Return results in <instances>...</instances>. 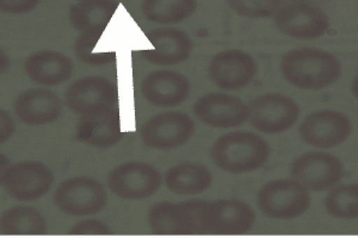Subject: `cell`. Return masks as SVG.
Segmentation results:
<instances>
[{
	"instance_id": "6da1fadb",
	"label": "cell",
	"mask_w": 358,
	"mask_h": 238,
	"mask_svg": "<svg viewBox=\"0 0 358 238\" xmlns=\"http://www.w3.org/2000/svg\"><path fill=\"white\" fill-rule=\"evenodd\" d=\"M280 70L290 86L302 91H320L334 85L342 77V62L334 54L314 48L289 50L281 57Z\"/></svg>"
},
{
	"instance_id": "7a4b0ae2",
	"label": "cell",
	"mask_w": 358,
	"mask_h": 238,
	"mask_svg": "<svg viewBox=\"0 0 358 238\" xmlns=\"http://www.w3.org/2000/svg\"><path fill=\"white\" fill-rule=\"evenodd\" d=\"M271 155L265 138L250 131H234L217 138L210 156L216 167L229 174L253 173L261 170Z\"/></svg>"
},
{
	"instance_id": "3957f363",
	"label": "cell",
	"mask_w": 358,
	"mask_h": 238,
	"mask_svg": "<svg viewBox=\"0 0 358 238\" xmlns=\"http://www.w3.org/2000/svg\"><path fill=\"white\" fill-rule=\"evenodd\" d=\"M310 191L295 179H275L262 186L257 206L262 214L273 221H292L310 210Z\"/></svg>"
},
{
	"instance_id": "277c9868",
	"label": "cell",
	"mask_w": 358,
	"mask_h": 238,
	"mask_svg": "<svg viewBox=\"0 0 358 238\" xmlns=\"http://www.w3.org/2000/svg\"><path fill=\"white\" fill-rule=\"evenodd\" d=\"M197 222L201 234L243 235L256 224V212L248 202L238 199L200 200Z\"/></svg>"
},
{
	"instance_id": "5b68a950",
	"label": "cell",
	"mask_w": 358,
	"mask_h": 238,
	"mask_svg": "<svg viewBox=\"0 0 358 238\" xmlns=\"http://www.w3.org/2000/svg\"><path fill=\"white\" fill-rule=\"evenodd\" d=\"M250 126L265 135H282L296 126L301 107L281 93H265L250 104Z\"/></svg>"
},
{
	"instance_id": "8992f818",
	"label": "cell",
	"mask_w": 358,
	"mask_h": 238,
	"mask_svg": "<svg viewBox=\"0 0 358 238\" xmlns=\"http://www.w3.org/2000/svg\"><path fill=\"white\" fill-rule=\"evenodd\" d=\"M53 202L57 210L72 217L94 216L104 210L108 194L104 186L91 177L66 179L54 191Z\"/></svg>"
},
{
	"instance_id": "52a82bcc",
	"label": "cell",
	"mask_w": 358,
	"mask_h": 238,
	"mask_svg": "<svg viewBox=\"0 0 358 238\" xmlns=\"http://www.w3.org/2000/svg\"><path fill=\"white\" fill-rule=\"evenodd\" d=\"M106 184L118 198L136 202L155 195L162 187L163 178L151 163L129 161L111 170Z\"/></svg>"
},
{
	"instance_id": "ba28073f",
	"label": "cell",
	"mask_w": 358,
	"mask_h": 238,
	"mask_svg": "<svg viewBox=\"0 0 358 238\" xmlns=\"http://www.w3.org/2000/svg\"><path fill=\"white\" fill-rule=\"evenodd\" d=\"M352 121L337 110H317L310 113L299 126L303 143L315 149H334L345 143L352 133Z\"/></svg>"
},
{
	"instance_id": "9c48e42d",
	"label": "cell",
	"mask_w": 358,
	"mask_h": 238,
	"mask_svg": "<svg viewBox=\"0 0 358 238\" xmlns=\"http://www.w3.org/2000/svg\"><path fill=\"white\" fill-rule=\"evenodd\" d=\"M195 131V121L189 114L167 111L148 118L138 133L145 146L167 151L187 144Z\"/></svg>"
},
{
	"instance_id": "30bf717a",
	"label": "cell",
	"mask_w": 358,
	"mask_h": 238,
	"mask_svg": "<svg viewBox=\"0 0 358 238\" xmlns=\"http://www.w3.org/2000/svg\"><path fill=\"white\" fill-rule=\"evenodd\" d=\"M344 174L343 162L322 150L302 154L290 167V178L295 179L313 193L330 191L342 181Z\"/></svg>"
},
{
	"instance_id": "8fae6325",
	"label": "cell",
	"mask_w": 358,
	"mask_h": 238,
	"mask_svg": "<svg viewBox=\"0 0 358 238\" xmlns=\"http://www.w3.org/2000/svg\"><path fill=\"white\" fill-rule=\"evenodd\" d=\"M273 23L285 36L303 40L320 38L331 25L322 8L305 1L281 5L273 16Z\"/></svg>"
},
{
	"instance_id": "7c38bea8",
	"label": "cell",
	"mask_w": 358,
	"mask_h": 238,
	"mask_svg": "<svg viewBox=\"0 0 358 238\" xmlns=\"http://www.w3.org/2000/svg\"><path fill=\"white\" fill-rule=\"evenodd\" d=\"M54 184V174L45 163L21 161L1 173V185L18 202H36L43 198Z\"/></svg>"
},
{
	"instance_id": "4fadbf2b",
	"label": "cell",
	"mask_w": 358,
	"mask_h": 238,
	"mask_svg": "<svg viewBox=\"0 0 358 238\" xmlns=\"http://www.w3.org/2000/svg\"><path fill=\"white\" fill-rule=\"evenodd\" d=\"M258 73L256 59L241 49H226L209 61L208 75L224 91H238L250 85Z\"/></svg>"
},
{
	"instance_id": "5bb4252c",
	"label": "cell",
	"mask_w": 358,
	"mask_h": 238,
	"mask_svg": "<svg viewBox=\"0 0 358 238\" xmlns=\"http://www.w3.org/2000/svg\"><path fill=\"white\" fill-rule=\"evenodd\" d=\"M192 110L201 123L215 129L239 128L250 118L248 104L227 93L204 94L195 101Z\"/></svg>"
},
{
	"instance_id": "9a60e30c",
	"label": "cell",
	"mask_w": 358,
	"mask_h": 238,
	"mask_svg": "<svg viewBox=\"0 0 358 238\" xmlns=\"http://www.w3.org/2000/svg\"><path fill=\"white\" fill-rule=\"evenodd\" d=\"M117 101V86L97 75L74 81L65 92L66 105L78 116L115 107Z\"/></svg>"
},
{
	"instance_id": "2e32d148",
	"label": "cell",
	"mask_w": 358,
	"mask_h": 238,
	"mask_svg": "<svg viewBox=\"0 0 358 238\" xmlns=\"http://www.w3.org/2000/svg\"><path fill=\"white\" fill-rule=\"evenodd\" d=\"M200 200L158 202L147 214V223L152 232L159 236H187L201 234L197 222V207Z\"/></svg>"
},
{
	"instance_id": "e0dca14e",
	"label": "cell",
	"mask_w": 358,
	"mask_h": 238,
	"mask_svg": "<svg viewBox=\"0 0 358 238\" xmlns=\"http://www.w3.org/2000/svg\"><path fill=\"white\" fill-rule=\"evenodd\" d=\"M62 98L43 87L25 89L13 101V112L25 126H48L62 117Z\"/></svg>"
},
{
	"instance_id": "ac0fdd59",
	"label": "cell",
	"mask_w": 358,
	"mask_h": 238,
	"mask_svg": "<svg viewBox=\"0 0 358 238\" xmlns=\"http://www.w3.org/2000/svg\"><path fill=\"white\" fill-rule=\"evenodd\" d=\"M78 141L94 148H110L122 140V121L116 107L79 116L76 129Z\"/></svg>"
},
{
	"instance_id": "d6986e66",
	"label": "cell",
	"mask_w": 358,
	"mask_h": 238,
	"mask_svg": "<svg viewBox=\"0 0 358 238\" xmlns=\"http://www.w3.org/2000/svg\"><path fill=\"white\" fill-rule=\"evenodd\" d=\"M152 49L143 50V59L153 65L176 66L192 57L194 42L187 33L176 28H159L146 35Z\"/></svg>"
},
{
	"instance_id": "ffe728a7",
	"label": "cell",
	"mask_w": 358,
	"mask_h": 238,
	"mask_svg": "<svg viewBox=\"0 0 358 238\" xmlns=\"http://www.w3.org/2000/svg\"><path fill=\"white\" fill-rule=\"evenodd\" d=\"M140 89L143 97L151 105L175 107L187 101L192 85L183 74L169 69H160L146 75Z\"/></svg>"
},
{
	"instance_id": "44dd1931",
	"label": "cell",
	"mask_w": 358,
	"mask_h": 238,
	"mask_svg": "<svg viewBox=\"0 0 358 238\" xmlns=\"http://www.w3.org/2000/svg\"><path fill=\"white\" fill-rule=\"evenodd\" d=\"M24 69L29 79L37 85L59 86L72 77L74 64L66 54L45 49L29 55Z\"/></svg>"
},
{
	"instance_id": "7402d4cb",
	"label": "cell",
	"mask_w": 358,
	"mask_h": 238,
	"mask_svg": "<svg viewBox=\"0 0 358 238\" xmlns=\"http://www.w3.org/2000/svg\"><path fill=\"white\" fill-rule=\"evenodd\" d=\"M117 8L116 0H77L69 8V22L79 34L106 31Z\"/></svg>"
},
{
	"instance_id": "603a6c76",
	"label": "cell",
	"mask_w": 358,
	"mask_h": 238,
	"mask_svg": "<svg viewBox=\"0 0 358 238\" xmlns=\"http://www.w3.org/2000/svg\"><path fill=\"white\" fill-rule=\"evenodd\" d=\"M167 190L179 195H196L209 190L213 174L208 167L194 162H180L164 175Z\"/></svg>"
},
{
	"instance_id": "cb8c5ba5",
	"label": "cell",
	"mask_w": 358,
	"mask_h": 238,
	"mask_svg": "<svg viewBox=\"0 0 358 238\" xmlns=\"http://www.w3.org/2000/svg\"><path fill=\"white\" fill-rule=\"evenodd\" d=\"M47 229L43 214L33 206H13L0 217V234L3 236H41L47 234Z\"/></svg>"
},
{
	"instance_id": "d4e9b609",
	"label": "cell",
	"mask_w": 358,
	"mask_h": 238,
	"mask_svg": "<svg viewBox=\"0 0 358 238\" xmlns=\"http://www.w3.org/2000/svg\"><path fill=\"white\" fill-rule=\"evenodd\" d=\"M141 13L155 24H179L196 13L197 0H141Z\"/></svg>"
},
{
	"instance_id": "484cf974",
	"label": "cell",
	"mask_w": 358,
	"mask_h": 238,
	"mask_svg": "<svg viewBox=\"0 0 358 238\" xmlns=\"http://www.w3.org/2000/svg\"><path fill=\"white\" fill-rule=\"evenodd\" d=\"M106 31H86L78 35L74 53L90 66H104L116 60V50L104 37Z\"/></svg>"
},
{
	"instance_id": "4316f807",
	"label": "cell",
	"mask_w": 358,
	"mask_h": 238,
	"mask_svg": "<svg viewBox=\"0 0 358 238\" xmlns=\"http://www.w3.org/2000/svg\"><path fill=\"white\" fill-rule=\"evenodd\" d=\"M324 206L331 217L341 221L358 219V184H344L332 187L324 199Z\"/></svg>"
},
{
	"instance_id": "83f0119b",
	"label": "cell",
	"mask_w": 358,
	"mask_h": 238,
	"mask_svg": "<svg viewBox=\"0 0 358 238\" xmlns=\"http://www.w3.org/2000/svg\"><path fill=\"white\" fill-rule=\"evenodd\" d=\"M238 16L248 20H266L275 16L282 0H227Z\"/></svg>"
},
{
	"instance_id": "f1b7e54d",
	"label": "cell",
	"mask_w": 358,
	"mask_h": 238,
	"mask_svg": "<svg viewBox=\"0 0 358 238\" xmlns=\"http://www.w3.org/2000/svg\"><path fill=\"white\" fill-rule=\"evenodd\" d=\"M69 235L72 236H109L114 235L110 226L106 225L101 221L86 219L74 224L69 230Z\"/></svg>"
},
{
	"instance_id": "f546056e",
	"label": "cell",
	"mask_w": 358,
	"mask_h": 238,
	"mask_svg": "<svg viewBox=\"0 0 358 238\" xmlns=\"http://www.w3.org/2000/svg\"><path fill=\"white\" fill-rule=\"evenodd\" d=\"M41 0H0V11L5 15H25L36 10Z\"/></svg>"
},
{
	"instance_id": "4dcf8cb0",
	"label": "cell",
	"mask_w": 358,
	"mask_h": 238,
	"mask_svg": "<svg viewBox=\"0 0 358 238\" xmlns=\"http://www.w3.org/2000/svg\"><path fill=\"white\" fill-rule=\"evenodd\" d=\"M16 131V124L8 112L0 111V143L8 142Z\"/></svg>"
},
{
	"instance_id": "1f68e13d",
	"label": "cell",
	"mask_w": 358,
	"mask_h": 238,
	"mask_svg": "<svg viewBox=\"0 0 358 238\" xmlns=\"http://www.w3.org/2000/svg\"><path fill=\"white\" fill-rule=\"evenodd\" d=\"M351 93L358 101V75H356L352 82H351Z\"/></svg>"
}]
</instances>
